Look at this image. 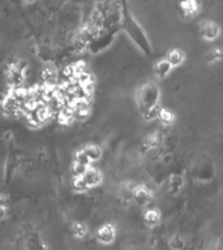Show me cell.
<instances>
[{"label": "cell", "instance_id": "cell-15", "mask_svg": "<svg viewBox=\"0 0 223 250\" xmlns=\"http://www.w3.org/2000/svg\"><path fill=\"white\" fill-rule=\"evenodd\" d=\"M73 187L77 191H85L86 189H89V185L86 184V181L84 180L82 176H77L73 181Z\"/></svg>", "mask_w": 223, "mask_h": 250}, {"label": "cell", "instance_id": "cell-16", "mask_svg": "<svg viewBox=\"0 0 223 250\" xmlns=\"http://www.w3.org/2000/svg\"><path fill=\"white\" fill-rule=\"evenodd\" d=\"M207 59H209V62H219V60H222L223 50L222 48H215V50H213L210 54H209Z\"/></svg>", "mask_w": 223, "mask_h": 250}, {"label": "cell", "instance_id": "cell-5", "mask_svg": "<svg viewBox=\"0 0 223 250\" xmlns=\"http://www.w3.org/2000/svg\"><path fill=\"white\" fill-rule=\"evenodd\" d=\"M82 177L86 181V184L89 185V188L97 187L98 184L102 181L101 172L98 171V169H94V168H88L85 173L82 175Z\"/></svg>", "mask_w": 223, "mask_h": 250}, {"label": "cell", "instance_id": "cell-13", "mask_svg": "<svg viewBox=\"0 0 223 250\" xmlns=\"http://www.w3.org/2000/svg\"><path fill=\"white\" fill-rule=\"evenodd\" d=\"M145 220L149 226H156L159 223V214L154 210H150L145 215Z\"/></svg>", "mask_w": 223, "mask_h": 250}, {"label": "cell", "instance_id": "cell-20", "mask_svg": "<svg viewBox=\"0 0 223 250\" xmlns=\"http://www.w3.org/2000/svg\"><path fill=\"white\" fill-rule=\"evenodd\" d=\"M86 169H88V166H85V164H81V163H74L73 166V173L74 176L77 177V176H82L84 173L86 172Z\"/></svg>", "mask_w": 223, "mask_h": 250}, {"label": "cell", "instance_id": "cell-9", "mask_svg": "<svg viewBox=\"0 0 223 250\" xmlns=\"http://www.w3.org/2000/svg\"><path fill=\"white\" fill-rule=\"evenodd\" d=\"M167 60L171 62L172 66H178L180 65L181 62H184V54L183 51L180 50H172L170 54H168Z\"/></svg>", "mask_w": 223, "mask_h": 250}, {"label": "cell", "instance_id": "cell-12", "mask_svg": "<svg viewBox=\"0 0 223 250\" xmlns=\"http://www.w3.org/2000/svg\"><path fill=\"white\" fill-rule=\"evenodd\" d=\"M181 187H183V177L179 175L171 176V179H170V190L172 193H178L181 189Z\"/></svg>", "mask_w": 223, "mask_h": 250}, {"label": "cell", "instance_id": "cell-7", "mask_svg": "<svg viewBox=\"0 0 223 250\" xmlns=\"http://www.w3.org/2000/svg\"><path fill=\"white\" fill-rule=\"evenodd\" d=\"M134 198L138 203L144 205V203H148L150 199H152V193L149 190L148 188L140 187L134 189Z\"/></svg>", "mask_w": 223, "mask_h": 250}, {"label": "cell", "instance_id": "cell-6", "mask_svg": "<svg viewBox=\"0 0 223 250\" xmlns=\"http://www.w3.org/2000/svg\"><path fill=\"white\" fill-rule=\"evenodd\" d=\"M171 62H168L167 59L166 60H160L159 62H156V68H154V72L159 78L167 77V74L171 72Z\"/></svg>", "mask_w": 223, "mask_h": 250}, {"label": "cell", "instance_id": "cell-8", "mask_svg": "<svg viewBox=\"0 0 223 250\" xmlns=\"http://www.w3.org/2000/svg\"><path fill=\"white\" fill-rule=\"evenodd\" d=\"M180 7L185 16H193L199 12V3L196 0H184Z\"/></svg>", "mask_w": 223, "mask_h": 250}, {"label": "cell", "instance_id": "cell-2", "mask_svg": "<svg viewBox=\"0 0 223 250\" xmlns=\"http://www.w3.org/2000/svg\"><path fill=\"white\" fill-rule=\"evenodd\" d=\"M200 31H201V35H202L203 39H206V41H214V39L218 38L219 26L217 23L207 21V22H203L201 25Z\"/></svg>", "mask_w": 223, "mask_h": 250}, {"label": "cell", "instance_id": "cell-19", "mask_svg": "<svg viewBox=\"0 0 223 250\" xmlns=\"http://www.w3.org/2000/svg\"><path fill=\"white\" fill-rule=\"evenodd\" d=\"M184 245H185V242H184L183 238L178 237V236H175V237L171 240V242H170V246H171L172 249H175V250L183 249Z\"/></svg>", "mask_w": 223, "mask_h": 250}, {"label": "cell", "instance_id": "cell-17", "mask_svg": "<svg viewBox=\"0 0 223 250\" xmlns=\"http://www.w3.org/2000/svg\"><path fill=\"white\" fill-rule=\"evenodd\" d=\"M88 232L86 229L85 224H82V223H76L73 226V233L77 236V237H84Z\"/></svg>", "mask_w": 223, "mask_h": 250}, {"label": "cell", "instance_id": "cell-18", "mask_svg": "<svg viewBox=\"0 0 223 250\" xmlns=\"http://www.w3.org/2000/svg\"><path fill=\"white\" fill-rule=\"evenodd\" d=\"M76 162H77V163L85 164V166H89V163L91 160H90V158L88 156V154H86L84 150H81V151H78L77 154H76Z\"/></svg>", "mask_w": 223, "mask_h": 250}, {"label": "cell", "instance_id": "cell-1", "mask_svg": "<svg viewBox=\"0 0 223 250\" xmlns=\"http://www.w3.org/2000/svg\"><path fill=\"white\" fill-rule=\"evenodd\" d=\"M137 98H138V104H140L141 109L146 112L149 108L158 104L156 102L159 98V90H158L156 85L150 82V83H146L141 87Z\"/></svg>", "mask_w": 223, "mask_h": 250}, {"label": "cell", "instance_id": "cell-11", "mask_svg": "<svg viewBox=\"0 0 223 250\" xmlns=\"http://www.w3.org/2000/svg\"><path fill=\"white\" fill-rule=\"evenodd\" d=\"M84 151L88 154V156H89L91 162H93V160H98L102 155L101 148L98 147V146H95V145H90V146H86V147L84 148Z\"/></svg>", "mask_w": 223, "mask_h": 250}, {"label": "cell", "instance_id": "cell-3", "mask_svg": "<svg viewBox=\"0 0 223 250\" xmlns=\"http://www.w3.org/2000/svg\"><path fill=\"white\" fill-rule=\"evenodd\" d=\"M7 80H8V85L9 86H20L23 81V73L22 70L20 69L19 66L13 65L11 69L8 70L7 73Z\"/></svg>", "mask_w": 223, "mask_h": 250}, {"label": "cell", "instance_id": "cell-21", "mask_svg": "<svg viewBox=\"0 0 223 250\" xmlns=\"http://www.w3.org/2000/svg\"><path fill=\"white\" fill-rule=\"evenodd\" d=\"M26 1H34V0H26Z\"/></svg>", "mask_w": 223, "mask_h": 250}, {"label": "cell", "instance_id": "cell-14", "mask_svg": "<svg viewBox=\"0 0 223 250\" xmlns=\"http://www.w3.org/2000/svg\"><path fill=\"white\" fill-rule=\"evenodd\" d=\"M159 120L163 123L164 125H168L171 124L172 121H174V115H172V112H170L168 109H160L159 112Z\"/></svg>", "mask_w": 223, "mask_h": 250}, {"label": "cell", "instance_id": "cell-4", "mask_svg": "<svg viewBox=\"0 0 223 250\" xmlns=\"http://www.w3.org/2000/svg\"><path fill=\"white\" fill-rule=\"evenodd\" d=\"M113 237H115V229L111 224H106V226L101 227L97 232V238L103 244H110L112 242Z\"/></svg>", "mask_w": 223, "mask_h": 250}, {"label": "cell", "instance_id": "cell-10", "mask_svg": "<svg viewBox=\"0 0 223 250\" xmlns=\"http://www.w3.org/2000/svg\"><path fill=\"white\" fill-rule=\"evenodd\" d=\"M43 80L48 85H54L55 82L58 81V73H56V70L52 69V68H46V69L43 70Z\"/></svg>", "mask_w": 223, "mask_h": 250}]
</instances>
